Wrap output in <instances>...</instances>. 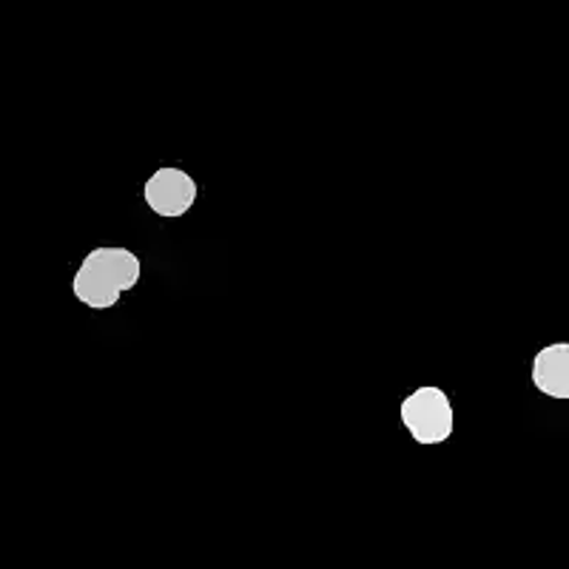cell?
<instances>
[{"mask_svg": "<svg viewBox=\"0 0 569 569\" xmlns=\"http://www.w3.org/2000/svg\"><path fill=\"white\" fill-rule=\"evenodd\" d=\"M142 262L134 251L120 246L91 248L71 279V293L91 311L114 308L126 291L137 288Z\"/></svg>", "mask_w": 569, "mask_h": 569, "instance_id": "cell-1", "label": "cell"}, {"mask_svg": "<svg viewBox=\"0 0 569 569\" xmlns=\"http://www.w3.org/2000/svg\"><path fill=\"white\" fill-rule=\"evenodd\" d=\"M399 419L419 445H441L453 436L456 410L441 388H416L401 399Z\"/></svg>", "mask_w": 569, "mask_h": 569, "instance_id": "cell-2", "label": "cell"}, {"mask_svg": "<svg viewBox=\"0 0 569 569\" xmlns=\"http://www.w3.org/2000/svg\"><path fill=\"white\" fill-rule=\"evenodd\" d=\"M142 200L157 217L174 220L194 208L197 202V182L188 171L177 169V166H166L157 169L154 174L142 186Z\"/></svg>", "mask_w": 569, "mask_h": 569, "instance_id": "cell-3", "label": "cell"}, {"mask_svg": "<svg viewBox=\"0 0 569 569\" xmlns=\"http://www.w3.org/2000/svg\"><path fill=\"white\" fill-rule=\"evenodd\" d=\"M532 385L550 399H569V342H552L532 359Z\"/></svg>", "mask_w": 569, "mask_h": 569, "instance_id": "cell-4", "label": "cell"}]
</instances>
